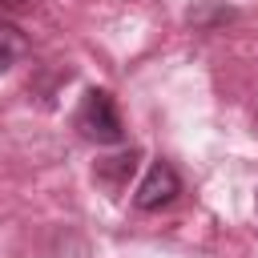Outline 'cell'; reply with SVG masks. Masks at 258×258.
I'll use <instances>...</instances> for the list:
<instances>
[{
	"instance_id": "cell-4",
	"label": "cell",
	"mask_w": 258,
	"mask_h": 258,
	"mask_svg": "<svg viewBox=\"0 0 258 258\" xmlns=\"http://www.w3.org/2000/svg\"><path fill=\"white\" fill-rule=\"evenodd\" d=\"M133 169H137V149H129V153H117V157L101 161V165H97V177H101V181H109V185H121Z\"/></svg>"
},
{
	"instance_id": "cell-1",
	"label": "cell",
	"mask_w": 258,
	"mask_h": 258,
	"mask_svg": "<svg viewBox=\"0 0 258 258\" xmlns=\"http://www.w3.org/2000/svg\"><path fill=\"white\" fill-rule=\"evenodd\" d=\"M77 129L85 141L93 145H121L125 141V125L117 113V101L109 89H89L77 105Z\"/></svg>"
},
{
	"instance_id": "cell-3",
	"label": "cell",
	"mask_w": 258,
	"mask_h": 258,
	"mask_svg": "<svg viewBox=\"0 0 258 258\" xmlns=\"http://www.w3.org/2000/svg\"><path fill=\"white\" fill-rule=\"evenodd\" d=\"M24 52H28L24 32H20L16 24H8V20H0V73H8Z\"/></svg>"
},
{
	"instance_id": "cell-2",
	"label": "cell",
	"mask_w": 258,
	"mask_h": 258,
	"mask_svg": "<svg viewBox=\"0 0 258 258\" xmlns=\"http://www.w3.org/2000/svg\"><path fill=\"white\" fill-rule=\"evenodd\" d=\"M177 194H181V177L173 173V165H169V161H153L149 173L141 177L137 194H133V206H137V210H161V206H169Z\"/></svg>"
}]
</instances>
